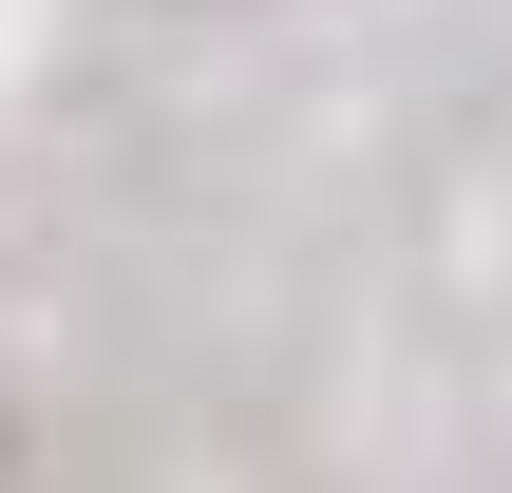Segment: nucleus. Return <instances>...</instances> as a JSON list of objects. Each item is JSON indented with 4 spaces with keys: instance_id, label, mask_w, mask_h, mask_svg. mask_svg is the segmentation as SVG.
Wrapping results in <instances>:
<instances>
[{
    "instance_id": "f257e3e1",
    "label": "nucleus",
    "mask_w": 512,
    "mask_h": 493,
    "mask_svg": "<svg viewBox=\"0 0 512 493\" xmlns=\"http://www.w3.org/2000/svg\"><path fill=\"white\" fill-rule=\"evenodd\" d=\"M0 493H38V418H19V380H0Z\"/></svg>"
}]
</instances>
